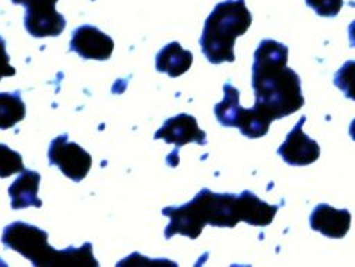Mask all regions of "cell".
Segmentation results:
<instances>
[{
	"instance_id": "13",
	"label": "cell",
	"mask_w": 355,
	"mask_h": 267,
	"mask_svg": "<svg viewBox=\"0 0 355 267\" xmlns=\"http://www.w3.org/2000/svg\"><path fill=\"white\" fill-rule=\"evenodd\" d=\"M192 62L193 56L191 51L184 50L179 42H171L157 53L156 69L175 78L188 72L192 67Z\"/></svg>"
},
{
	"instance_id": "2",
	"label": "cell",
	"mask_w": 355,
	"mask_h": 267,
	"mask_svg": "<svg viewBox=\"0 0 355 267\" xmlns=\"http://www.w3.org/2000/svg\"><path fill=\"white\" fill-rule=\"evenodd\" d=\"M2 243L21 254L33 266L46 267H98L99 263L93 257L92 243H84L80 248L69 246L58 251L49 243V234L40 227L26 223L9 224L2 236Z\"/></svg>"
},
{
	"instance_id": "18",
	"label": "cell",
	"mask_w": 355,
	"mask_h": 267,
	"mask_svg": "<svg viewBox=\"0 0 355 267\" xmlns=\"http://www.w3.org/2000/svg\"><path fill=\"white\" fill-rule=\"evenodd\" d=\"M15 76V68L9 65V56L6 53L5 40L0 36V80L3 77H12Z\"/></svg>"
},
{
	"instance_id": "1",
	"label": "cell",
	"mask_w": 355,
	"mask_h": 267,
	"mask_svg": "<svg viewBox=\"0 0 355 267\" xmlns=\"http://www.w3.org/2000/svg\"><path fill=\"white\" fill-rule=\"evenodd\" d=\"M286 62V45L273 40L259 42L252 65V87L255 107L272 121L291 116L304 105L302 80Z\"/></svg>"
},
{
	"instance_id": "12",
	"label": "cell",
	"mask_w": 355,
	"mask_h": 267,
	"mask_svg": "<svg viewBox=\"0 0 355 267\" xmlns=\"http://www.w3.org/2000/svg\"><path fill=\"white\" fill-rule=\"evenodd\" d=\"M41 174L24 169L20 176L9 188L11 207L20 210L26 207H42V201L38 198Z\"/></svg>"
},
{
	"instance_id": "8",
	"label": "cell",
	"mask_w": 355,
	"mask_h": 267,
	"mask_svg": "<svg viewBox=\"0 0 355 267\" xmlns=\"http://www.w3.org/2000/svg\"><path fill=\"white\" fill-rule=\"evenodd\" d=\"M114 50V41L98 27L84 24L72 33L71 51L86 60H108Z\"/></svg>"
},
{
	"instance_id": "11",
	"label": "cell",
	"mask_w": 355,
	"mask_h": 267,
	"mask_svg": "<svg viewBox=\"0 0 355 267\" xmlns=\"http://www.w3.org/2000/svg\"><path fill=\"white\" fill-rule=\"evenodd\" d=\"M279 206L268 205L267 201L258 198L252 191H243L237 196V216L254 227H267L273 223Z\"/></svg>"
},
{
	"instance_id": "6",
	"label": "cell",
	"mask_w": 355,
	"mask_h": 267,
	"mask_svg": "<svg viewBox=\"0 0 355 267\" xmlns=\"http://www.w3.org/2000/svg\"><path fill=\"white\" fill-rule=\"evenodd\" d=\"M49 162L71 180L81 182L90 171L92 156L77 143L68 141V134H62L50 144Z\"/></svg>"
},
{
	"instance_id": "3",
	"label": "cell",
	"mask_w": 355,
	"mask_h": 267,
	"mask_svg": "<svg viewBox=\"0 0 355 267\" xmlns=\"http://www.w3.org/2000/svg\"><path fill=\"white\" fill-rule=\"evenodd\" d=\"M252 24V14L245 0H225L214 6L204 23L200 40L201 51L213 65L236 60L234 44Z\"/></svg>"
},
{
	"instance_id": "10",
	"label": "cell",
	"mask_w": 355,
	"mask_h": 267,
	"mask_svg": "<svg viewBox=\"0 0 355 267\" xmlns=\"http://www.w3.org/2000/svg\"><path fill=\"white\" fill-rule=\"evenodd\" d=\"M351 214L347 209H334L327 203L318 205L311 214V228L325 237L343 239L349 232Z\"/></svg>"
},
{
	"instance_id": "14",
	"label": "cell",
	"mask_w": 355,
	"mask_h": 267,
	"mask_svg": "<svg viewBox=\"0 0 355 267\" xmlns=\"http://www.w3.org/2000/svg\"><path fill=\"white\" fill-rule=\"evenodd\" d=\"M26 116V104L20 96V92L15 94H0V130H9L20 123Z\"/></svg>"
},
{
	"instance_id": "7",
	"label": "cell",
	"mask_w": 355,
	"mask_h": 267,
	"mask_svg": "<svg viewBox=\"0 0 355 267\" xmlns=\"http://www.w3.org/2000/svg\"><path fill=\"white\" fill-rule=\"evenodd\" d=\"M304 122L306 116H302L300 121L293 128V131L288 134L286 140L277 150V153L282 156V160L286 164L293 165V167H306V165H311L320 160L321 155L320 144L304 134Z\"/></svg>"
},
{
	"instance_id": "9",
	"label": "cell",
	"mask_w": 355,
	"mask_h": 267,
	"mask_svg": "<svg viewBox=\"0 0 355 267\" xmlns=\"http://www.w3.org/2000/svg\"><path fill=\"white\" fill-rule=\"evenodd\" d=\"M155 140H164L168 144H175V150L188 143L200 146L207 144L205 132L198 128L197 119L191 114H179L165 121L164 126L155 134Z\"/></svg>"
},
{
	"instance_id": "15",
	"label": "cell",
	"mask_w": 355,
	"mask_h": 267,
	"mask_svg": "<svg viewBox=\"0 0 355 267\" xmlns=\"http://www.w3.org/2000/svg\"><path fill=\"white\" fill-rule=\"evenodd\" d=\"M223 101L219 104L214 105V114H216L218 121L222 126L227 128H234L236 123V116L240 105V92L232 87L231 83L223 85Z\"/></svg>"
},
{
	"instance_id": "5",
	"label": "cell",
	"mask_w": 355,
	"mask_h": 267,
	"mask_svg": "<svg viewBox=\"0 0 355 267\" xmlns=\"http://www.w3.org/2000/svg\"><path fill=\"white\" fill-rule=\"evenodd\" d=\"M26 8L24 27L35 38L59 36L67 27L64 17L55 11L59 0H11Z\"/></svg>"
},
{
	"instance_id": "4",
	"label": "cell",
	"mask_w": 355,
	"mask_h": 267,
	"mask_svg": "<svg viewBox=\"0 0 355 267\" xmlns=\"http://www.w3.org/2000/svg\"><path fill=\"white\" fill-rule=\"evenodd\" d=\"M162 215L170 218V224L165 228L166 239H171L175 234L198 239L202 228L211 223V191L204 188L186 205L165 207Z\"/></svg>"
},
{
	"instance_id": "17",
	"label": "cell",
	"mask_w": 355,
	"mask_h": 267,
	"mask_svg": "<svg viewBox=\"0 0 355 267\" xmlns=\"http://www.w3.org/2000/svg\"><path fill=\"white\" fill-rule=\"evenodd\" d=\"M306 5L320 17H336L340 12L343 0H306Z\"/></svg>"
},
{
	"instance_id": "16",
	"label": "cell",
	"mask_w": 355,
	"mask_h": 267,
	"mask_svg": "<svg viewBox=\"0 0 355 267\" xmlns=\"http://www.w3.org/2000/svg\"><path fill=\"white\" fill-rule=\"evenodd\" d=\"M21 155L0 143V178L5 179L24 170Z\"/></svg>"
}]
</instances>
